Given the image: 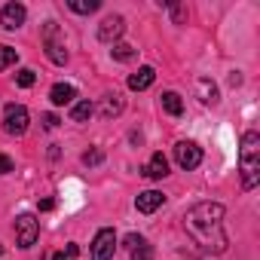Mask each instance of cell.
<instances>
[{
  "instance_id": "7c38bea8",
  "label": "cell",
  "mask_w": 260,
  "mask_h": 260,
  "mask_svg": "<svg viewBox=\"0 0 260 260\" xmlns=\"http://www.w3.org/2000/svg\"><path fill=\"white\" fill-rule=\"evenodd\" d=\"M153 80H156V71L153 68H141L138 74L128 77V89H132V92H144V89L153 86Z\"/></svg>"
},
{
  "instance_id": "5b68a950",
  "label": "cell",
  "mask_w": 260,
  "mask_h": 260,
  "mask_svg": "<svg viewBox=\"0 0 260 260\" xmlns=\"http://www.w3.org/2000/svg\"><path fill=\"white\" fill-rule=\"evenodd\" d=\"M175 162H178L184 172H193V169L202 162V147L193 144V141H178V144H175Z\"/></svg>"
},
{
  "instance_id": "30bf717a",
  "label": "cell",
  "mask_w": 260,
  "mask_h": 260,
  "mask_svg": "<svg viewBox=\"0 0 260 260\" xmlns=\"http://www.w3.org/2000/svg\"><path fill=\"white\" fill-rule=\"evenodd\" d=\"M162 202H166V196H162L159 190H144V193H138V199H135V205H138L141 214H153Z\"/></svg>"
},
{
  "instance_id": "44dd1931",
  "label": "cell",
  "mask_w": 260,
  "mask_h": 260,
  "mask_svg": "<svg viewBox=\"0 0 260 260\" xmlns=\"http://www.w3.org/2000/svg\"><path fill=\"white\" fill-rule=\"evenodd\" d=\"M132 260H153V248L147 242H141L138 248H132Z\"/></svg>"
},
{
  "instance_id": "d6986e66",
  "label": "cell",
  "mask_w": 260,
  "mask_h": 260,
  "mask_svg": "<svg viewBox=\"0 0 260 260\" xmlns=\"http://www.w3.org/2000/svg\"><path fill=\"white\" fill-rule=\"evenodd\" d=\"M19 61V52L13 49V46H0V71H7V68H13Z\"/></svg>"
},
{
  "instance_id": "7a4b0ae2",
  "label": "cell",
  "mask_w": 260,
  "mask_h": 260,
  "mask_svg": "<svg viewBox=\"0 0 260 260\" xmlns=\"http://www.w3.org/2000/svg\"><path fill=\"white\" fill-rule=\"evenodd\" d=\"M239 166H242V187L254 190L260 181V135L257 132H245L242 150H239Z\"/></svg>"
},
{
  "instance_id": "52a82bcc",
  "label": "cell",
  "mask_w": 260,
  "mask_h": 260,
  "mask_svg": "<svg viewBox=\"0 0 260 260\" xmlns=\"http://www.w3.org/2000/svg\"><path fill=\"white\" fill-rule=\"evenodd\" d=\"M25 16H28V10L22 4H7L4 10H0V25H4L7 31H19L25 25Z\"/></svg>"
},
{
  "instance_id": "8fae6325",
  "label": "cell",
  "mask_w": 260,
  "mask_h": 260,
  "mask_svg": "<svg viewBox=\"0 0 260 260\" xmlns=\"http://www.w3.org/2000/svg\"><path fill=\"white\" fill-rule=\"evenodd\" d=\"M74 98H77V89H74V86H68V83H55V86L49 89V101H52L55 107L74 104Z\"/></svg>"
},
{
  "instance_id": "ba28073f",
  "label": "cell",
  "mask_w": 260,
  "mask_h": 260,
  "mask_svg": "<svg viewBox=\"0 0 260 260\" xmlns=\"http://www.w3.org/2000/svg\"><path fill=\"white\" fill-rule=\"evenodd\" d=\"M122 31H125L122 16H107V19L98 25V40H101V43H113V40L122 37Z\"/></svg>"
},
{
  "instance_id": "4fadbf2b",
  "label": "cell",
  "mask_w": 260,
  "mask_h": 260,
  "mask_svg": "<svg viewBox=\"0 0 260 260\" xmlns=\"http://www.w3.org/2000/svg\"><path fill=\"white\" fill-rule=\"evenodd\" d=\"M196 92H199V101L202 104H217V86L208 80V77H202V80H196Z\"/></svg>"
},
{
  "instance_id": "6da1fadb",
  "label": "cell",
  "mask_w": 260,
  "mask_h": 260,
  "mask_svg": "<svg viewBox=\"0 0 260 260\" xmlns=\"http://www.w3.org/2000/svg\"><path fill=\"white\" fill-rule=\"evenodd\" d=\"M187 236L208 254H223L230 248V236L223 230V205L220 202H199L184 214Z\"/></svg>"
},
{
  "instance_id": "e0dca14e",
  "label": "cell",
  "mask_w": 260,
  "mask_h": 260,
  "mask_svg": "<svg viewBox=\"0 0 260 260\" xmlns=\"http://www.w3.org/2000/svg\"><path fill=\"white\" fill-rule=\"evenodd\" d=\"M110 55H113L116 61H132V58L138 55V49H135V46H128V43H116V46L110 49Z\"/></svg>"
},
{
  "instance_id": "5bb4252c",
  "label": "cell",
  "mask_w": 260,
  "mask_h": 260,
  "mask_svg": "<svg viewBox=\"0 0 260 260\" xmlns=\"http://www.w3.org/2000/svg\"><path fill=\"white\" fill-rule=\"evenodd\" d=\"M162 107H166V113H172V116H181V113H184V101H181L178 92H166V95H162Z\"/></svg>"
},
{
  "instance_id": "cb8c5ba5",
  "label": "cell",
  "mask_w": 260,
  "mask_h": 260,
  "mask_svg": "<svg viewBox=\"0 0 260 260\" xmlns=\"http://www.w3.org/2000/svg\"><path fill=\"white\" fill-rule=\"evenodd\" d=\"M10 172H13V159L0 153V175H10Z\"/></svg>"
},
{
  "instance_id": "7402d4cb",
  "label": "cell",
  "mask_w": 260,
  "mask_h": 260,
  "mask_svg": "<svg viewBox=\"0 0 260 260\" xmlns=\"http://www.w3.org/2000/svg\"><path fill=\"white\" fill-rule=\"evenodd\" d=\"M77 254H80V248H77V245H68L64 251L52 254V260H77Z\"/></svg>"
},
{
  "instance_id": "603a6c76",
  "label": "cell",
  "mask_w": 260,
  "mask_h": 260,
  "mask_svg": "<svg viewBox=\"0 0 260 260\" xmlns=\"http://www.w3.org/2000/svg\"><path fill=\"white\" fill-rule=\"evenodd\" d=\"M101 159H104L101 150H89V153H83V162H86V166H98Z\"/></svg>"
},
{
  "instance_id": "2e32d148",
  "label": "cell",
  "mask_w": 260,
  "mask_h": 260,
  "mask_svg": "<svg viewBox=\"0 0 260 260\" xmlns=\"http://www.w3.org/2000/svg\"><path fill=\"white\" fill-rule=\"evenodd\" d=\"M71 13H80V16H89V13H95L98 7H101V0H71Z\"/></svg>"
},
{
  "instance_id": "4316f807",
  "label": "cell",
  "mask_w": 260,
  "mask_h": 260,
  "mask_svg": "<svg viewBox=\"0 0 260 260\" xmlns=\"http://www.w3.org/2000/svg\"><path fill=\"white\" fill-rule=\"evenodd\" d=\"M52 208H55V202H52V199H43V202H40V211H52Z\"/></svg>"
},
{
  "instance_id": "d4e9b609",
  "label": "cell",
  "mask_w": 260,
  "mask_h": 260,
  "mask_svg": "<svg viewBox=\"0 0 260 260\" xmlns=\"http://www.w3.org/2000/svg\"><path fill=\"white\" fill-rule=\"evenodd\" d=\"M141 242H144V239H141V236H135V233H128V236H125V248H128V251H132V248H138Z\"/></svg>"
},
{
  "instance_id": "8992f818",
  "label": "cell",
  "mask_w": 260,
  "mask_h": 260,
  "mask_svg": "<svg viewBox=\"0 0 260 260\" xmlns=\"http://www.w3.org/2000/svg\"><path fill=\"white\" fill-rule=\"evenodd\" d=\"M116 251V233L113 230H98L95 239H92V260H110Z\"/></svg>"
},
{
  "instance_id": "9a60e30c",
  "label": "cell",
  "mask_w": 260,
  "mask_h": 260,
  "mask_svg": "<svg viewBox=\"0 0 260 260\" xmlns=\"http://www.w3.org/2000/svg\"><path fill=\"white\" fill-rule=\"evenodd\" d=\"M92 113H95L92 101H77V104L71 107V119H74V122H86V119H89Z\"/></svg>"
},
{
  "instance_id": "ffe728a7",
  "label": "cell",
  "mask_w": 260,
  "mask_h": 260,
  "mask_svg": "<svg viewBox=\"0 0 260 260\" xmlns=\"http://www.w3.org/2000/svg\"><path fill=\"white\" fill-rule=\"evenodd\" d=\"M34 80H37V74H34L31 68H22V71L16 74V83H19L22 89H31V86H34Z\"/></svg>"
},
{
  "instance_id": "9c48e42d",
  "label": "cell",
  "mask_w": 260,
  "mask_h": 260,
  "mask_svg": "<svg viewBox=\"0 0 260 260\" xmlns=\"http://www.w3.org/2000/svg\"><path fill=\"white\" fill-rule=\"evenodd\" d=\"M141 175H144V178H150V181L166 178V175H169V159H166L162 153H153V156L147 159V166L141 169Z\"/></svg>"
},
{
  "instance_id": "3957f363",
  "label": "cell",
  "mask_w": 260,
  "mask_h": 260,
  "mask_svg": "<svg viewBox=\"0 0 260 260\" xmlns=\"http://www.w3.org/2000/svg\"><path fill=\"white\" fill-rule=\"evenodd\" d=\"M28 122H31V116H28V110L22 107V104H10L7 110H4V132L7 135H25L28 132Z\"/></svg>"
},
{
  "instance_id": "277c9868",
  "label": "cell",
  "mask_w": 260,
  "mask_h": 260,
  "mask_svg": "<svg viewBox=\"0 0 260 260\" xmlns=\"http://www.w3.org/2000/svg\"><path fill=\"white\" fill-rule=\"evenodd\" d=\"M37 236H40V220L34 214H19V220H16V242H19V248H31L37 242Z\"/></svg>"
},
{
  "instance_id": "484cf974",
  "label": "cell",
  "mask_w": 260,
  "mask_h": 260,
  "mask_svg": "<svg viewBox=\"0 0 260 260\" xmlns=\"http://www.w3.org/2000/svg\"><path fill=\"white\" fill-rule=\"evenodd\" d=\"M55 125H58V116L55 113H46L43 116V128H55Z\"/></svg>"
},
{
  "instance_id": "ac0fdd59",
  "label": "cell",
  "mask_w": 260,
  "mask_h": 260,
  "mask_svg": "<svg viewBox=\"0 0 260 260\" xmlns=\"http://www.w3.org/2000/svg\"><path fill=\"white\" fill-rule=\"evenodd\" d=\"M101 110H104V116H116V113H122V98L113 92V95H107L104 98V104H101Z\"/></svg>"
}]
</instances>
